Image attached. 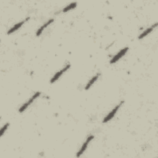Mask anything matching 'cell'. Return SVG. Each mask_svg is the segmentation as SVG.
Wrapping results in <instances>:
<instances>
[{
    "instance_id": "cell-1",
    "label": "cell",
    "mask_w": 158,
    "mask_h": 158,
    "mask_svg": "<svg viewBox=\"0 0 158 158\" xmlns=\"http://www.w3.org/2000/svg\"><path fill=\"white\" fill-rule=\"evenodd\" d=\"M40 94H41V92H40V91H37V92L33 94V96L30 98H29L27 102H25L24 104H23V105L19 109V112L20 113H22L23 112H24L33 102V101L37 98H38L40 96Z\"/></svg>"
},
{
    "instance_id": "cell-2",
    "label": "cell",
    "mask_w": 158,
    "mask_h": 158,
    "mask_svg": "<svg viewBox=\"0 0 158 158\" xmlns=\"http://www.w3.org/2000/svg\"><path fill=\"white\" fill-rule=\"evenodd\" d=\"M124 102V101H122L120 103H118L117 105H116L115 106V107H114L112 109V110L110 112H109L107 114V115L103 118V120H102V123H107V122H109V121H110L114 116H115V115L116 114V113H117V112L118 110V109H120V107L122 106V104Z\"/></svg>"
},
{
    "instance_id": "cell-3",
    "label": "cell",
    "mask_w": 158,
    "mask_h": 158,
    "mask_svg": "<svg viewBox=\"0 0 158 158\" xmlns=\"http://www.w3.org/2000/svg\"><path fill=\"white\" fill-rule=\"evenodd\" d=\"M94 136L93 135H89V136H88L87 137V138L86 139L85 141L81 145L80 149L77 151V152L76 154V157H80L84 153V152L86 150V149H87L89 144L90 143V142L94 139Z\"/></svg>"
},
{
    "instance_id": "cell-4",
    "label": "cell",
    "mask_w": 158,
    "mask_h": 158,
    "mask_svg": "<svg viewBox=\"0 0 158 158\" xmlns=\"http://www.w3.org/2000/svg\"><path fill=\"white\" fill-rule=\"evenodd\" d=\"M70 67V64L69 63L67 64L62 69H61L60 70L57 71L54 75L53 77L51 78L50 80V83H54L56 82L65 72H67Z\"/></svg>"
},
{
    "instance_id": "cell-5",
    "label": "cell",
    "mask_w": 158,
    "mask_h": 158,
    "mask_svg": "<svg viewBox=\"0 0 158 158\" xmlns=\"http://www.w3.org/2000/svg\"><path fill=\"white\" fill-rule=\"evenodd\" d=\"M129 48L128 47H125L123 49H122L120 51H118L110 60V64H115V62H117L118 60H120L123 56H124L125 55V54L127 52V51H128Z\"/></svg>"
},
{
    "instance_id": "cell-6",
    "label": "cell",
    "mask_w": 158,
    "mask_h": 158,
    "mask_svg": "<svg viewBox=\"0 0 158 158\" xmlns=\"http://www.w3.org/2000/svg\"><path fill=\"white\" fill-rule=\"evenodd\" d=\"M29 19H30V17H27L26 19H23V20H21V21H20L19 22L15 23L13 27H12L10 28H9V29L8 30V31H7V35H10V34L13 33L14 32L16 31L18 29H19V28H20L26 22H27Z\"/></svg>"
},
{
    "instance_id": "cell-7",
    "label": "cell",
    "mask_w": 158,
    "mask_h": 158,
    "mask_svg": "<svg viewBox=\"0 0 158 158\" xmlns=\"http://www.w3.org/2000/svg\"><path fill=\"white\" fill-rule=\"evenodd\" d=\"M157 27V23L156 22V23H155L154 24H153L152 25H151L150 27L146 28L144 31H143L138 36V39H139V40L143 39V38H144L145 36H146L148 35H149V33H151L153 31V30H154L155 28H156Z\"/></svg>"
},
{
    "instance_id": "cell-8",
    "label": "cell",
    "mask_w": 158,
    "mask_h": 158,
    "mask_svg": "<svg viewBox=\"0 0 158 158\" xmlns=\"http://www.w3.org/2000/svg\"><path fill=\"white\" fill-rule=\"evenodd\" d=\"M53 22H54V19H49L46 23H43V24L37 30V31H36V36H40V35L43 33V31H44V30L46 29V28L49 25H51Z\"/></svg>"
},
{
    "instance_id": "cell-9",
    "label": "cell",
    "mask_w": 158,
    "mask_h": 158,
    "mask_svg": "<svg viewBox=\"0 0 158 158\" xmlns=\"http://www.w3.org/2000/svg\"><path fill=\"white\" fill-rule=\"evenodd\" d=\"M100 73H96L95 75H94L93 77H91V78L88 81V83H86L85 87V89L86 90H88L89 89L91 86L92 85L98 80V79L99 78V76H100Z\"/></svg>"
},
{
    "instance_id": "cell-10",
    "label": "cell",
    "mask_w": 158,
    "mask_h": 158,
    "mask_svg": "<svg viewBox=\"0 0 158 158\" xmlns=\"http://www.w3.org/2000/svg\"><path fill=\"white\" fill-rule=\"evenodd\" d=\"M77 6V3L76 2H71L70 4H68L67 6H65L63 9H62V12H67L72 9H75Z\"/></svg>"
},
{
    "instance_id": "cell-11",
    "label": "cell",
    "mask_w": 158,
    "mask_h": 158,
    "mask_svg": "<svg viewBox=\"0 0 158 158\" xmlns=\"http://www.w3.org/2000/svg\"><path fill=\"white\" fill-rule=\"evenodd\" d=\"M9 126V123H5V124L2 127V128H1V136H2L4 135V134L5 132H6V131L7 130Z\"/></svg>"
}]
</instances>
